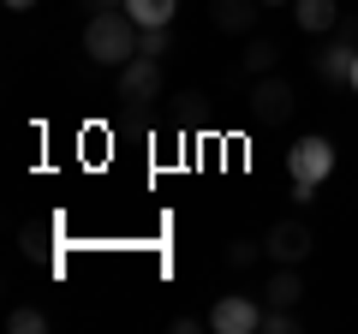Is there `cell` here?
I'll use <instances>...</instances> for the list:
<instances>
[{"mask_svg": "<svg viewBox=\"0 0 358 334\" xmlns=\"http://www.w3.org/2000/svg\"><path fill=\"white\" fill-rule=\"evenodd\" d=\"M138 18L120 6V13H90V24H84V54L96 66H126L131 54H138Z\"/></svg>", "mask_w": 358, "mask_h": 334, "instance_id": "obj_1", "label": "cell"}, {"mask_svg": "<svg viewBox=\"0 0 358 334\" xmlns=\"http://www.w3.org/2000/svg\"><path fill=\"white\" fill-rule=\"evenodd\" d=\"M245 102H251V119H257V126H287L293 108H299V96H293V84H287L281 72H263V78L251 84Z\"/></svg>", "mask_w": 358, "mask_h": 334, "instance_id": "obj_2", "label": "cell"}, {"mask_svg": "<svg viewBox=\"0 0 358 334\" xmlns=\"http://www.w3.org/2000/svg\"><path fill=\"white\" fill-rule=\"evenodd\" d=\"M263 310L268 305H257L251 293H221L215 310H209V328L215 334H263Z\"/></svg>", "mask_w": 358, "mask_h": 334, "instance_id": "obj_3", "label": "cell"}, {"mask_svg": "<svg viewBox=\"0 0 358 334\" xmlns=\"http://www.w3.org/2000/svg\"><path fill=\"white\" fill-rule=\"evenodd\" d=\"M263 251H268V263H305L310 251H317V233L305 227V221H275V227L263 233Z\"/></svg>", "mask_w": 358, "mask_h": 334, "instance_id": "obj_4", "label": "cell"}, {"mask_svg": "<svg viewBox=\"0 0 358 334\" xmlns=\"http://www.w3.org/2000/svg\"><path fill=\"white\" fill-rule=\"evenodd\" d=\"M162 96V60H150V54H131L126 66H120V102L143 108Z\"/></svg>", "mask_w": 358, "mask_h": 334, "instance_id": "obj_5", "label": "cell"}, {"mask_svg": "<svg viewBox=\"0 0 358 334\" xmlns=\"http://www.w3.org/2000/svg\"><path fill=\"white\" fill-rule=\"evenodd\" d=\"M287 173H293V180L322 185V180L334 173V143H329V138H299L293 150H287Z\"/></svg>", "mask_w": 358, "mask_h": 334, "instance_id": "obj_6", "label": "cell"}, {"mask_svg": "<svg viewBox=\"0 0 358 334\" xmlns=\"http://www.w3.org/2000/svg\"><path fill=\"white\" fill-rule=\"evenodd\" d=\"M352 60H358V42L334 30V36L322 42V54H317V78L329 90H341V84H352Z\"/></svg>", "mask_w": 358, "mask_h": 334, "instance_id": "obj_7", "label": "cell"}, {"mask_svg": "<svg viewBox=\"0 0 358 334\" xmlns=\"http://www.w3.org/2000/svg\"><path fill=\"white\" fill-rule=\"evenodd\" d=\"M257 13H263V0H209V24L227 30V36H251Z\"/></svg>", "mask_w": 358, "mask_h": 334, "instance_id": "obj_8", "label": "cell"}, {"mask_svg": "<svg viewBox=\"0 0 358 334\" xmlns=\"http://www.w3.org/2000/svg\"><path fill=\"white\" fill-rule=\"evenodd\" d=\"M293 18L305 36H334L341 30V6L334 0H293Z\"/></svg>", "mask_w": 358, "mask_h": 334, "instance_id": "obj_9", "label": "cell"}, {"mask_svg": "<svg viewBox=\"0 0 358 334\" xmlns=\"http://www.w3.org/2000/svg\"><path fill=\"white\" fill-rule=\"evenodd\" d=\"M305 298V281H299L293 263H275V281L263 286V305H299Z\"/></svg>", "mask_w": 358, "mask_h": 334, "instance_id": "obj_10", "label": "cell"}, {"mask_svg": "<svg viewBox=\"0 0 358 334\" xmlns=\"http://www.w3.org/2000/svg\"><path fill=\"white\" fill-rule=\"evenodd\" d=\"M126 13L138 18V30H155V24H173L179 0H126Z\"/></svg>", "mask_w": 358, "mask_h": 334, "instance_id": "obj_11", "label": "cell"}, {"mask_svg": "<svg viewBox=\"0 0 358 334\" xmlns=\"http://www.w3.org/2000/svg\"><path fill=\"white\" fill-rule=\"evenodd\" d=\"M275 66H281V48H275L268 36H251V48H245V72L263 78V72H275Z\"/></svg>", "mask_w": 358, "mask_h": 334, "instance_id": "obj_12", "label": "cell"}, {"mask_svg": "<svg viewBox=\"0 0 358 334\" xmlns=\"http://www.w3.org/2000/svg\"><path fill=\"white\" fill-rule=\"evenodd\" d=\"M257 257H268L263 239H227V269H251Z\"/></svg>", "mask_w": 358, "mask_h": 334, "instance_id": "obj_13", "label": "cell"}, {"mask_svg": "<svg viewBox=\"0 0 358 334\" xmlns=\"http://www.w3.org/2000/svg\"><path fill=\"white\" fill-rule=\"evenodd\" d=\"M299 328H305V322L293 317V305H268L263 310V334H299Z\"/></svg>", "mask_w": 358, "mask_h": 334, "instance_id": "obj_14", "label": "cell"}, {"mask_svg": "<svg viewBox=\"0 0 358 334\" xmlns=\"http://www.w3.org/2000/svg\"><path fill=\"white\" fill-rule=\"evenodd\" d=\"M167 48H173V24H155V30H143V36H138V54H150V60H162Z\"/></svg>", "mask_w": 358, "mask_h": 334, "instance_id": "obj_15", "label": "cell"}, {"mask_svg": "<svg viewBox=\"0 0 358 334\" xmlns=\"http://www.w3.org/2000/svg\"><path fill=\"white\" fill-rule=\"evenodd\" d=\"M42 328H48V317H42L36 305H18L13 310V334H42Z\"/></svg>", "mask_w": 358, "mask_h": 334, "instance_id": "obj_16", "label": "cell"}, {"mask_svg": "<svg viewBox=\"0 0 358 334\" xmlns=\"http://www.w3.org/2000/svg\"><path fill=\"white\" fill-rule=\"evenodd\" d=\"M203 102H209L203 90H185V96H179V114H185V119H203Z\"/></svg>", "mask_w": 358, "mask_h": 334, "instance_id": "obj_17", "label": "cell"}, {"mask_svg": "<svg viewBox=\"0 0 358 334\" xmlns=\"http://www.w3.org/2000/svg\"><path fill=\"white\" fill-rule=\"evenodd\" d=\"M18 239H24V257H36V251H42V239H48V227H36V221H30V227L18 233Z\"/></svg>", "mask_w": 358, "mask_h": 334, "instance_id": "obj_18", "label": "cell"}, {"mask_svg": "<svg viewBox=\"0 0 358 334\" xmlns=\"http://www.w3.org/2000/svg\"><path fill=\"white\" fill-rule=\"evenodd\" d=\"M197 328H209V317L197 322V317H185V310H179V317H173V334H197Z\"/></svg>", "mask_w": 358, "mask_h": 334, "instance_id": "obj_19", "label": "cell"}, {"mask_svg": "<svg viewBox=\"0 0 358 334\" xmlns=\"http://www.w3.org/2000/svg\"><path fill=\"white\" fill-rule=\"evenodd\" d=\"M90 13H120V6H126V0H84Z\"/></svg>", "mask_w": 358, "mask_h": 334, "instance_id": "obj_20", "label": "cell"}, {"mask_svg": "<svg viewBox=\"0 0 358 334\" xmlns=\"http://www.w3.org/2000/svg\"><path fill=\"white\" fill-rule=\"evenodd\" d=\"M0 6H6V13H30V6H36V0H0Z\"/></svg>", "mask_w": 358, "mask_h": 334, "instance_id": "obj_21", "label": "cell"}, {"mask_svg": "<svg viewBox=\"0 0 358 334\" xmlns=\"http://www.w3.org/2000/svg\"><path fill=\"white\" fill-rule=\"evenodd\" d=\"M346 90H352V96H358V60H352V84H346Z\"/></svg>", "mask_w": 358, "mask_h": 334, "instance_id": "obj_22", "label": "cell"}, {"mask_svg": "<svg viewBox=\"0 0 358 334\" xmlns=\"http://www.w3.org/2000/svg\"><path fill=\"white\" fill-rule=\"evenodd\" d=\"M263 6H293V0H263Z\"/></svg>", "mask_w": 358, "mask_h": 334, "instance_id": "obj_23", "label": "cell"}]
</instances>
